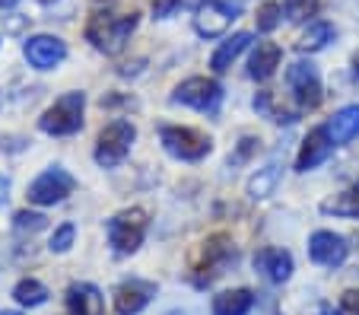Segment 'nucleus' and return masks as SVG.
<instances>
[{
  "label": "nucleus",
  "mask_w": 359,
  "mask_h": 315,
  "mask_svg": "<svg viewBox=\"0 0 359 315\" xmlns=\"http://www.w3.org/2000/svg\"><path fill=\"white\" fill-rule=\"evenodd\" d=\"M137 29V13H95L86 26V39L102 55H118L124 51L130 32Z\"/></svg>",
  "instance_id": "obj_1"
},
{
  "label": "nucleus",
  "mask_w": 359,
  "mask_h": 315,
  "mask_svg": "<svg viewBox=\"0 0 359 315\" xmlns=\"http://www.w3.org/2000/svg\"><path fill=\"white\" fill-rule=\"evenodd\" d=\"M83 109H86V96L80 89H70L64 96L55 99V105H48L45 115L39 118V128L51 138H67L83 128Z\"/></svg>",
  "instance_id": "obj_2"
},
{
  "label": "nucleus",
  "mask_w": 359,
  "mask_h": 315,
  "mask_svg": "<svg viewBox=\"0 0 359 315\" xmlns=\"http://www.w3.org/2000/svg\"><path fill=\"white\" fill-rule=\"evenodd\" d=\"M137 140V128L128 118H115L102 128L99 144H95V163L102 169H115L124 163V156L130 153V144Z\"/></svg>",
  "instance_id": "obj_3"
},
{
  "label": "nucleus",
  "mask_w": 359,
  "mask_h": 315,
  "mask_svg": "<svg viewBox=\"0 0 359 315\" xmlns=\"http://www.w3.org/2000/svg\"><path fill=\"white\" fill-rule=\"evenodd\" d=\"M147 227H149V217L147 210L140 207H128V210L115 213L109 220V242L118 255H134L140 248L143 236H147Z\"/></svg>",
  "instance_id": "obj_4"
},
{
  "label": "nucleus",
  "mask_w": 359,
  "mask_h": 315,
  "mask_svg": "<svg viewBox=\"0 0 359 315\" xmlns=\"http://www.w3.org/2000/svg\"><path fill=\"white\" fill-rule=\"evenodd\" d=\"M74 188H76L74 175H70L64 166H51V169H45L32 182V185H29L26 198H29V204L55 207V204H61L64 198H70V194H74Z\"/></svg>",
  "instance_id": "obj_5"
},
{
  "label": "nucleus",
  "mask_w": 359,
  "mask_h": 315,
  "mask_svg": "<svg viewBox=\"0 0 359 315\" xmlns=\"http://www.w3.org/2000/svg\"><path fill=\"white\" fill-rule=\"evenodd\" d=\"M172 102L188 105L197 112H217L223 102V86L210 76H191V80L178 83L175 93H172Z\"/></svg>",
  "instance_id": "obj_6"
},
{
  "label": "nucleus",
  "mask_w": 359,
  "mask_h": 315,
  "mask_svg": "<svg viewBox=\"0 0 359 315\" xmlns=\"http://www.w3.org/2000/svg\"><path fill=\"white\" fill-rule=\"evenodd\" d=\"M159 140H163V147L172 156L184 159V163H197V159H203L213 150L210 138L194 128H163L159 130Z\"/></svg>",
  "instance_id": "obj_7"
},
{
  "label": "nucleus",
  "mask_w": 359,
  "mask_h": 315,
  "mask_svg": "<svg viewBox=\"0 0 359 315\" xmlns=\"http://www.w3.org/2000/svg\"><path fill=\"white\" fill-rule=\"evenodd\" d=\"M286 86L296 96L299 109H315L321 102V76L312 61H296L286 67Z\"/></svg>",
  "instance_id": "obj_8"
},
{
  "label": "nucleus",
  "mask_w": 359,
  "mask_h": 315,
  "mask_svg": "<svg viewBox=\"0 0 359 315\" xmlns=\"http://www.w3.org/2000/svg\"><path fill=\"white\" fill-rule=\"evenodd\" d=\"M236 20V7L226 0H203L194 13V29L201 39H219Z\"/></svg>",
  "instance_id": "obj_9"
},
{
  "label": "nucleus",
  "mask_w": 359,
  "mask_h": 315,
  "mask_svg": "<svg viewBox=\"0 0 359 315\" xmlns=\"http://www.w3.org/2000/svg\"><path fill=\"white\" fill-rule=\"evenodd\" d=\"M22 55L35 70H55L67 58V45L57 35H32L22 45Z\"/></svg>",
  "instance_id": "obj_10"
},
{
  "label": "nucleus",
  "mask_w": 359,
  "mask_h": 315,
  "mask_svg": "<svg viewBox=\"0 0 359 315\" xmlns=\"http://www.w3.org/2000/svg\"><path fill=\"white\" fill-rule=\"evenodd\" d=\"M350 255V246H346L344 236L331 233V229H318L309 239V258L321 267H340Z\"/></svg>",
  "instance_id": "obj_11"
},
{
  "label": "nucleus",
  "mask_w": 359,
  "mask_h": 315,
  "mask_svg": "<svg viewBox=\"0 0 359 315\" xmlns=\"http://www.w3.org/2000/svg\"><path fill=\"white\" fill-rule=\"evenodd\" d=\"M236 258V248L229 246V239L226 236H213V239H207V246H203V261H201V274H197V283H210L213 277L223 274V267L229 264V261Z\"/></svg>",
  "instance_id": "obj_12"
},
{
  "label": "nucleus",
  "mask_w": 359,
  "mask_h": 315,
  "mask_svg": "<svg viewBox=\"0 0 359 315\" xmlns=\"http://www.w3.org/2000/svg\"><path fill=\"white\" fill-rule=\"evenodd\" d=\"M255 271H261V277L271 283H286L292 277V255L286 248L267 246L255 255Z\"/></svg>",
  "instance_id": "obj_13"
},
{
  "label": "nucleus",
  "mask_w": 359,
  "mask_h": 315,
  "mask_svg": "<svg viewBox=\"0 0 359 315\" xmlns=\"http://www.w3.org/2000/svg\"><path fill=\"white\" fill-rule=\"evenodd\" d=\"M334 150V140L327 134V128H315L309 130V138L302 140V150H299V159H296V169L299 172H309L315 166H321Z\"/></svg>",
  "instance_id": "obj_14"
},
{
  "label": "nucleus",
  "mask_w": 359,
  "mask_h": 315,
  "mask_svg": "<svg viewBox=\"0 0 359 315\" xmlns=\"http://www.w3.org/2000/svg\"><path fill=\"white\" fill-rule=\"evenodd\" d=\"M153 283H140V281H128L121 283V287L115 290V296H111V302H115V312L118 315H137L147 309L149 296H153Z\"/></svg>",
  "instance_id": "obj_15"
},
{
  "label": "nucleus",
  "mask_w": 359,
  "mask_h": 315,
  "mask_svg": "<svg viewBox=\"0 0 359 315\" xmlns=\"http://www.w3.org/2000/svg\"><path fill=\"white\" fill-rule=\"evenodd\" d=\"M280 178H283V163H280V159H271V163L261 166V169L248 178V198H251V201L271 198V194L277 192Z\"/></svg>",
  "instance_id": "obj_16"
},
{
  "label": "nucleus",
  "mask_w": 359,
  "mask_h": 315,
  "mask_svg": "<svg viewBox=\"0 0 359 315\" xmlns=\"http://www.w3.org/2000/svg\"><path fill=\"white\" fill-rule=\"evenodd\" d=\"M327 134H331L334 147H344L359 138V105H344L337 115L327 121Z\"/></svg>",
  "instance_id": "obj_17"
},
{
  "label": "nucleus",
  "mask_w": 359,
  "mask_h": 315,
  "mask_svg": "<svg viewBox=\"0 0 359 315\" xmlns=\"http://www.w3.org/2000/svg\"><path fill=\"white\" fill-rule=\"evenodd\" d=\"M280 58H283L280 45H273V41H258V48H255L251 64H248L251 80H271L280 67Z\"/></svg>",
  "instance_id": "obj_18"
},
{
  "label": "nucleus",
  "mask_w": 359,
  "mask_h": 315,
  "mask_svg": "<svg viewBox=\"0 0 359 315\" xmlns=\"http://www.w3.org/2000/svg\"><path fill=\"white\" fill-rule=\"evenodd\" d=\"M67 309H70V315H99L102 293L93 283H74L67 290Z\"/></svg>",
  "instance_id": "obj_19"
},
{
  "label": "nucleus",
  "mask_w": 359,
  "mask_h": 315,
  "mask_svg": "<svg viewBox=\"0 0 359 315\" xmlns=\"http://www.w3.org/2000/svg\"><path fill=\"white\" fill-rule=\"evenodd\" d=\"M251 306H255V293L245 287L213 296V315H248Z\"/></svg>",
  "instance_id": "obj_20"
},
{
  "label": "nucleus",
  "mask_w": 359,
  "mask_h": 315,
  "mask_svg": "<svg viewBox=\"0 0 359 315\" xmlns=\"http://www.w3.org/2000/svg\"><path fill=\"white\" fill-rule=\"evenodd\" d=\"M251 45V32H236L229 41H223L217 51H213V58H210V67L217 70V74H226V70L232 67V64L238 61V55H242L245 48Z\"/></svg>",
  "instance_id": "obj_21"
},
{
  "label": "nucleus",
  "mask_w": 359,
  "mask_h": 315,
  "mask_svg": "<svg viewBox=\"0 0 359 315\" xmlns=\"http://www.w3.org/2000/svg\"><path fill=\"white\" fill-rule=\"evenodd\" d=\"M334 26L331 22H325V20H312L309 22V29H305L302 35H299V41H296V48L302 51V55H312V51H321L327 45V41H334Z\"/></svg>",
  "instance_id": "obj_22"
},
{
  "label": "nucleus",
  "mask_w": 359,
  "mask_h": 315,
  "mask_svg": "<svg viewBox=\"0 0 359 315\" xmlns=\"http://www.w3.org/2000/svg\"><path fill=\"white\" fill-rule=\"evenodd\" d=\"M325 213H334V217H359V185L346 188V192L334 194L331 201L321 204Z\"/></svg>",
  "instance_id": "obj_23"
},
{
  "label": "nucleus",
  "mask_w": 359,
  "mask_h": 315,
  "mask_svg": "<svg viewBox=\"0 0 359 315\" xmlns=\"http://www.w3.org/2000/svg\"><path fill=\"white\" fill-rule=\"evenodd\" d=\"M13 300L20 302V306L35 309V306H41V302L48 300V287L41 281H35V277H26V281H20L13 287Z\"/></svg>",
  "instance_id": "obj_24"
},
{
  "label": "nucleus",
  "mask_w": 359,
  "mask_h": 315,
  "mask_svg": "<svg viewBox=\"0 0 359 315\" xmlns=\"http://www.w3.org/2000/svg\"><path fill=\"white\" fill-rule=\"evenodd\" d=\"M318 4L321 0H283V13L290 22H305L318 13Z\"/></svg>",
  "instance_id": "obj_25"
},
{
  "label": "nucleus",
  "mask_w": 359,
  "mask_h": 315,
  "mask_svg": "<svg viewBox=\"0 0 359 315\" xmlns=\"http://www.w3.org/2000/svg\"><path fill=\"white\" fill-rule=\"evenodd\" d=\"M258 29L261 32H273V29L280 26V20H283V7L280 4H273V0H267V4H261L258 7Z\"/></svg>",
  "instance_id": "obj_26"
},
{
  "label": "nucleus",
  "mask_w": 359,
  "mask_h": 315,
  "mask_svg": "<svg viewBox=\"0 0 359 315\" xmlns=\"http://www.w3.org/2000/svg\"><path fill=\"white\" fill-rule=\"evenodd\" d=\"M13 223H16L20 233H39V229L48 227V217L45 213H35V210H20L13 217Z\"/></svg>",
  "instance_id": "obj_27"
},
{
  "label": "nucleus",
  "mask_w": 359,
  "mask_h": 315,
  "mask_svg": "<svg viewBox=\"0 0 359 315\" xmlns=\"http://www.w3.org/2000/svg\"><path fill=\"white\" fill-rule=\"evenodd\" d=\"M74 239H76L74 223H61V227L55 229V236H51V242H48V248H51V252H57V255H64V252H70Z\"/></svg>",
  "instance_id": "obj_28"
},
{
  "label": "nucleus",
  "mask_w": 359,
  "mask_h": 315,
  "mask_svg": "<svg viewBox=\"0 0 359 315\" xmlns=\"http://www.w3.org/2000/svg\"><path fill=\"white\" fill-rule=\"evenodd\" d=\"M184 0H153V20H169L175 16V10L182 7Z\"/></svg>",
  "instance_id": "obj_29"
},
{
  "label": "nucleus",
  "mask_w": 359,
  "mask_h": 315,
  "mask_svg": "<svg viewBox=\"0 0 359 315\" xmlns=\"http://www.w3.org/2000/svg\"><path fill=\"white\" fill-rule=\"evenodd\" d=\"M255 147H258V140H255V138H242V147H238V153L232 156V163H245V159L251 156V150H255Z\"/></svg>",
  "instance_id": "obj_30"
},
{
  "label": "nucleus",
  "mask_w": 359,
  "mask_h": 315,
  "mask_svg": "<svg viewBox=\"0 0 359 315\" xmlns=\"http://www.w3.org/2000/svg\"><path fill=\"white\" fill-rule=\"evenodd\" d=\"M344 309L346 312H353V315H359V293L356 290H346L344 293Z\"/></svg>",
  "instance_id": "obj_31"
},
{
  "label": "nucleus",
  "mask_w": 359,
  "mask_h": 315,
  "mask_svg": "<svg viewBox=\"0 0 359 315\" xmlns=\"http://www.w3.org/2000/svg\"><path fill=\"white\" fill-rule=\"evenodd\" d=\"M26 140L22 138H0V150H22Z\"/></svg>",
  "instance_id": "obj_32"
},
{
  "label": "nucleus",
  "mask_w": 359,
  "mask_h": 315,
  "mask_svg": "<svg viewBox=\"0 0 359 315\" xmlns=\"http://www.w3.org/2000/svg\"><path fill=\"white\" fill-rule=\"evenodd\" d=\"M22 22H26V20H22V16H10V20H7V32H20V29H22Z\"/></svg>",
  "instance_id": "obj_33"
},
{
  "label": "nucleus",
  "mask_w": 359,
  "mask_h": 315,
  "mask_svg": "<svg viewBox=\"0 0 359 315\" xmlns=\"http://www.w3.org/2000/svg\"><path fill=\"white\" fill-rule=\"evenodd\" d=\"M353 74H356V83H359V55L353 58Z\"/></svg>",
  "instance_id": "obj_34"
},
{
  "label": "nucleus",
  "mask_w": 359,
  "mask_h": 315,
  "mask_svg": "<svg viewBox=\"0 0 359 315\" xmlns=\"http://www.w3.org/2000/svg\"><path fill=\"white\" fill-rule=\"evenodd\" d=\"M321 315H340V312H334L331 306H325V309H321Z\"/></svg>",
  "instance_id": "obj_35"
},
{
  "label": "nucleus",
  "mask_w": 359,
  "mask_h": 315,
  "mask_svg": "<svg viewBox=\"0 0 359 315\" xmlns=\"http://www.w3.org/2000/svg\"><path fill=\"white\" fill-rule=\"evenodd\" d=\"M16 0H0V7H13Z\"/></svg>",
  "instance_id": "obj_36"
},
{
  "label": "nucleus",
  "mask_w": 359,
  "mask_h": 315,
  "mask_svg": "<svg viewBox=\"0 0 359 315\" xmlns=\"http://www.w3.org/2000/svg\"><path fill=\"white\" fill-rule=\"evenodd\" d=\"M0 315H20V312H10V309H4V312H0Z\"/></svg>",
  "instance_id": "obj_37"
},
{
  "label": "nucleus",
  "mask_w": 359,
  "mask_h": 315,
  "mask_svg": "<svg viewBox=\"0 0 359 315\" xmlns=\"http://www.w3.org/2000/svg\"><path fill=\"white\" fill-rule=\"evenodd\" d=\"M39 4H55V0H39Z\"/></svg>",
  "instance_id": "obj_38"
},
{
  "label": "nucleus",
  "mask_w": 359,
  "mask_h": 315,
  "mask_svg": "<svg viewBox=\"0 0 359 315\" xmlns=\"http://www.w3.org/2000/svg\"><path fill=\"white\" fill-rule=\"evenodd\" d=\"M169 315H184V312H169Z\"/></svg>",
  "instance_id": "obj_39"
}]
</instances>
